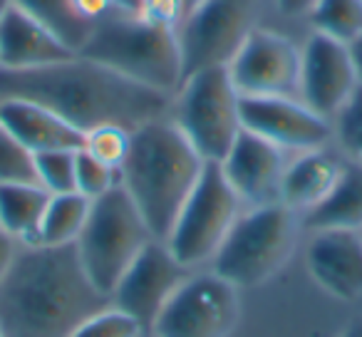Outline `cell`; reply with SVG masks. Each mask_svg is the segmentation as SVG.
I'll return each instance as SVG.
<instances>
[{
  "instance_id": "6da1fadb",
  "label": "cell",
  "mask_w": 362,
  "mask_h": 337,
  "mask_svg": "<svg viewBox=\"0 0 362 337\" xmlns=\"http://www.w3.org/2000/svg\"><path fill=\"white\" fill-rule=\"evenodd\" d=\"M21 97L47 107L87 134L102 124L139 129L171 110L166 92L151 90L85 55L33 70L0 67V100Z\"/></svg>"
},
{
  "instance_id": "7a4b0ae2",
  "label": "cell",
  "mask_w": 362,
  "mask_h": 337,
  "mask_svg": "<svg viewBox=\"0 0 362 337\" xmlns=\"http://www.w3.org/2000/svg\"><path fill=\"white\" fill-rule=\"evenodd\" d=\"M112 305L90 280L70 246H21L0 280V335L70 337L77 327Z\"/></svg>"
},
{
  "instance_id": "3957f363",
  "label": "cell",
  "mask_w": 362,
  "mask_h": 337,
  "mask_svg": "<svg viewBox=\"0 0 362 337\" xmlns=\"http://www.w3.org/2000/svg\"><path fill=\"white\" fill-rule=\"evenodd\" d=\"M204 166L206 159L174 119L161 117L132 131L129 154L122 166V187L149 223L154 238H169Z\"/></svg>"
},
{
  "instance_id": "277c9868",
  "label": "cell",
  "mask_w": 362,
  "mask_h": 337,
  "mask_svg": "<svg viewBox=\"0 0 362 337\" xmlns=\"http://www.w3.org/2000/svg\"><path fill=\"white\" fill-rule=\"evenodd\" d=\"M80 55L166 95H176L184 82L176 28L156 25L134 13L117 11L97 23Z\"/></svg>"
},
{
  "instance_id": "5b68a950",
  "label": "cell",
  "mask_w": 362,
  "mask_h": 337,
  "mask_svg": "<svg viewBox=\"0 0 362 337\" xmlns=\"http://www.w3.org/2000/svg\"><path fill=\"white\" fill-rule=\"evenodd\" d=\"M298 238L296 211L283 201L251 206L238 216L214 256V273L241 290L273 278L291 258Z\"/></svg>"
},
{
  "instance_id": "8992f818",
  "label": "cell",
  "mask_w": 362,
  "mask_h": 337,
  "mask_svg": "<svg viewBox=\"0 0 362 337\" xmlns=\"http://www.w3.org/2000/svg\"><path fill=\"white\" fill-rule=\"evenodd\" d=\"M149 241H154L149 223L119 184L92 201L87 223L77 238V253L90 280L112 297L119 278Z\"/></svg>"
},
{
  "instance_id": "52a82bcc",
  "label": "cell",
  "mask_w": 362,
  "mask_h": 337,
  "mask_svg": "<svg viewBox=\"0 0 362 337\" xmlns=\"http://www.w3.org/2000/svg\"><path fill=\"white\" fill-rule=\"evenodd\" d=\"M174 124L206 161H223L241 134V95L228 67L189 75L174 95Z\"/></svg>"
},
{
  "instance_id": "ba28073f",
  "label": "cell",
  "mask_w": 362,
  "mask_h": 337,
  "mask_svg": "<svg viewBox=\"0 0 362 337\" xmlns=\"http://www.w3.org/2000/svg\"><path fill=\"white\" fill-rule=\"evenodd\" d=\"M241 213L243 201L228 184L221 164L206 161L192 196L176 216L166 246L187 268L214 261Z\"/></svg>"
},
{
  "instance_id": "9c48e42d",
  "label": "cell",
  "mask_w": 362,
  "mask_h": 337,
  "mask_svg": "<svg viewBox=\"0 0 362 337\" xmlns=\"http://www.w3.org/2000/svg\"><path fill=\"white\" fill-rule=\"evenodd\" d=\"M261 0H204L176 28L184 80L209 67H228L258 28Z\"/></svg>"
},
{
  "instance_id": "30bf717a",
  "label": "cell",
  "mask_w": 362,
  "mask_h": 337,
  "mask_svg": "<svg viewBox=\"0 0 362 337\" xmlns=\"http://www.w3.org/2000/svg\"><path fill=\"white\" fill-rule=\"evenodd\" d=\"M241 315L238 288L218 273L189 276L151 325L154 337H228Z\"/></svg>"
},
{
  "instance_id": "8fae6325",
  "label": "cell",
  "mask_w": 362,
  "mask_h": 337,
  "mask_svg": "<svg viewBox=\"0 0 362 337\" xmlns=\"http://www.w3.org/2000/svg\"><path fill=\"white\" fill-rule=\"evenodd\" d=\"M303 47L268 28H256L228 62L241 97H300Z\"/></svg>"
},
{
  "instance_id": "7c38bea8",
  "label": "cell",
  "mask_w": 362,
  "mask_h": 337,
  "mask_svg": "<svg viewBox=\"0 0 362 337\" xmlns=\"http://www.w3.org/2000/svg\"><path fill=\"white\" fill-rule=\"evenodd\" d=\"M189 271L192 268L176 261L166 241L154 238L119 278L112 292V305L129 312L149 332L171 295L189 278Z\"/></svg>"
},
{
  "instance_id": "4fadbf2b",
  "label": "cell",
  "mask_w": 362,
  "mask_h": 337,
  "mask_svg": "<svg viewBox=\"0 0 362 337\" xmlns=\"http://www.w3.org/2000/svg\"><path fill=\"white\" fill-rule=\"evenodd\" d=\"M241 124L286 151L322 149L332 136L330 119L300 97H241Z\"/></svg>"
},
{
  "instance_id": "5bb4252c",
  "label": "cell",
  "mask_w": 362,
  "mask_h": 337,
  "mask_svg": "<svg viewBox=\"0 0 362 337\" xmlns=\"http://www.w3.org/2000/svg\"><path fill=\"white\" fill-rule=\"evenodd\" d=\"M357 85L350 45L313 30L303 45L300 100L325 119H332Z\"/></svg>"
},
{
  "instance_id": "9a60e30c",
  "label": "cell",
  "mask_w": 362,
  "mask_h": 337,
  "mask_svg": "<svg viewBox=\"0 0 362 337\" xmlns=\"http://www.w3.org/2000/svg\"><path fill=\"white\" fill-rule=\"evenodd\" d=\"M233 191L248 206L281 201V184L286 174V149L273 141L241 129L223 161H218Z\"/></svg>"
},
{
  "instance_id": "2e32d148",
  "label": "cell",
  "mask_w": 362,
  "mask_h": 337,
  "mask_svg": "<svg viewBox=\"0 0 362 337\" xmlns=\"http://www.w3.org/2000/svg\"><path fill=\"white\" fill-rule=\"evenodd\" d=\"M305 263L313 280L337 300L362 297V231L322 228L308 243Z\"/></svg>"
},
{
  "instance_id": "e0dca14e",
  "label": "cell",
  "mask_w": 362,
  "mask_h": 337,
  "mask_svg": "<svg viewBox=\"0 0 362 337\" xmlns=\"http://www.w3.org/2000/svg\"><path fill=\"white\" fill-rule=\"evenodd\" d=\"M77 55L50 28L6 0L0 8V67L33 70Z\"/></svg>"
},
{
  "instance_id": "ac0fdd59",
  "label": "cell",
  "mask_w": 362,
  "mask_h": 337,
  "mask_svg": "<svg viewBox=\"0 0 362 337\" xmlns=\"http://www.w3.org/2000/svg\"><path fill=\"white\" fill-rule=\"evenodd\" d=\"M0 124L33 154L85 146V134L77 126H72L47 107L21 97L0 100Z\"/></svg>"
},
{
  "instance_id": "d6986e66",
  "label": "cell",
  "mask_w": 362,
  "mask_h": 337,
  "mask_svg": "<svg viewBox=\"0 0 362 337\" xmlns=\"http://www.w3.org/2000/svg\"><path fill=\"white\" fill-rule=\"evenodd\" d=\"M342 166L345 164H340L325 149L300 151V156L286 166L281 184V201L296 213H308L330 196L342 174Z\"/></svg>"
},
{
  "instance_id": "ffe728a7",
  "label": "cell",
  "mask_w": 362,
  "mask_h": 337,
  "mask_svg": "<svg viewBox=\"0 0 362 337\" xmlns=\"http://www.w3.org/2000/svg\"><path fill=\"white\" fill-rule=\"evenodd\" d=\"M303 226L310 231L350 228L362 231V164L347 161L330 196L305 213Z\"/></svg>"
},
{
  "instance_id": "44dd1931",
  "label": "cell",
  "mask_w": 362,
  "mask_h": 337,
  "mask_svg": "<svg viewBox=\"0 0 362 337\" xmlns=\"http://www.w3.org/2000/svg\"><path fill=\"white\" fill-rule=\"evenodd\" d=\"M50 196L40 184H0V226L23 246H35Z\"/></svg>"
},
{
  "instance_id": "7402d4cb",
  "label": "cell",
  "mask_w": 362,
  "mask_h": 337,
  "mask_svg": "<svg viewBox=\"0 0 362 337\" xmlns=\"http://www.w3.org/2000/svg\"><path fill=\"white\" fill-rule=\"evenodd\" d=\"M92 201L80 191L52 194L42 216L35 246H70L77 243L90 216Z\"/></svg>"
},
{
  "instance_id": "603a6c76",
  "label": "cell",
  "mask_w": 362,
  "mask_h": 337,
  "mask_svg": "<svg viewBox=\"0 0 362 337\" xmlns=\"http://www.w3.org/2000/svg\"><path fill=\"white\" fill-rule=\"evenodd\" d=\"M18 8L30 13L35 20H40L45 28H50L65 45H70L75 52L87 42L92 32V23L82 20L72 8V0H11Z\"/></svg>"
},
{
  "instance_id": "cb8c5ba5",
  "label": "cell",
  "mask_w": 362,
  "mask_h": 337,
  "mask_svg": "<svg viewBox=\"0 0 362 337\" xmlns=\"http://www.w3.org/2000/svg\"><path fill=\"white\" fill-rule=\"evenodd\" d=\"M308 18L315 32L347 45L362 35V0H317Z\"/></svg>"
},
{
  "instance_id": "d4e9b609",
  "label": "cell",
  "mask_w": 362,
  "mask_h": 337,
  "mask_svg": "<svg viewBox=\"0 0 362 337\" xmlns=\"http://www.w3.org/2000/svg\"><path fill=\"white\" fill-rule=\"evenodd\" d=\"M80 149H57L35 154L37 184L50 194H67L75 189V166Z\"/></svg>"
},
{
  "instance_id": "484cf974",
  "label": "cell",
  "mask_w": 362,
  "mask_h": 337,
  "mask_svg": "<svg viewBox=\"0 0 362 337\" xmlns=\"http://www.w3.org/2000/svg\"><path fill=\"white\" fill-rule=\"evenodd\" d=\"M122 184V172L115 166L105 164L97 156H92L90 151L80 149L77 151V166H75V189L87 196L90 201L105 196L107 191H112L115 187Z\"/></svg>"
},
{
  "instance_id": "4316f807",
  "label": "cell",
  "mask_w": 362,
  "mask_h": 337,
  "mask_svg": "<svg viewBox=\"0 0 362 337\" xmlns=\"http://www.w3.org/2000/svg\"><path fill=\"white\" fill-rule=\"evenodd\" d=\"M0 184H37L35 154L0 124Z\"/></svg>"
},
{
  "instance_id": "83f0119b",
  "label": "cell",
  "mask_w": 362,
  "mask_h": 337,
  "mask_svg": "<svg viewBox=\"0 0 362 337\" xmlns=\"http://www.w3.org/2000/svg\"><path fill=\"white\" fill-rule=\"evenodd\" d=\"M129 146H132V129L119 124H102L87 131L82 149L122 172L127 154H129Z\"/></svg>"
},
{
  "instance_id": "f1b7e54d",
  "label": "cell",
  "mask_w": 362,
  "mask_h": 337,
  "mask_svg": "<svg viewBox=\"0 0 362 337\" xmlns=\"http://www.w3.org/2000/svg\"><path fill=\"white\" fill-rule=\"evenodd\" d=\"M146 327L129 312L119 310L117 305H110L85 320L70 337H144Z\"/></svg>"
},
{
  "instance_id": "f546056e",
  "label": "cell",
  "mask_w": 362,
  "mask_h": 337,
  "mask_svg": "<svg viewBox=\"0 0 362 337\" xmlns=\"http://www.w3.org/2000/svg\"><path fill=\"white\" fill-rule=\"evenodd\" d=\"M332 119H335L332 131H335L347 159L362 164V85H357V90L352 92L350 100L340 107V112Z\"/></svg>"
},
{
  "instance_id": "4dcf8cb0",
  "label": "cell",
  "mask_w": 362,
  "mask_h": 337,
  "mask_svg": "<svg viewBox=\"0 0 362 337\" xmlns=\"http://www.w3.org/2000/svg\"><path fill=\"white\" fill-rule=\"evenodd\" d=\"M139 16L156 25L179 28V23L184 20V8H181V0H144Z\"/></svg>"
},
{
  "instance_id": "1f68e13d",
  "label": "cell",
  "mask_w": 362,
  "mask_h": 337,
  "mask_svg": "<svg viewBox=\"0 0 362 337\" xmlns=\"http://www.w3.org/2000/svg\"><path fill=\"white\" fill-rule=\"evenodd\" d=\"M72 8L82 20L97 25L100 20H105L107 16H112V11H119L115 6V0H72Z\"/></svg>"
},
{
  "instance_id": "d6a6232c",
  "label": "cell",
  "mask_w": 362,
  "mask_h": 337,
  "mask_svg": "<svg viewBox=\"0 0 362 337\" xmlns=\"http://www.w3.org/2000/svg\"><path fill=\"white\" fill-rule=\"evenodd\" d=\"M21 246L23 243L18 241L16 236H11L6 228L0 226V280L8 276V271H11V266H13V261H16Z\"/></svg>"
},
{
  "instance_id": "836d02e7",
  "label": "cell",
  "mask_w": 362,
  "mask_h": 337,
  "mask_svg": "<svg viewBox=\"0 0 362 337\" xmlns=\"http://www.w3.org/2000/svg\"><path fill=\"white\" fill-rule=\"evenodd\" d=\"M278 11L288 18H300V16H310L313 8L317 6V0H276Z\"/></svg>"
},
{
  "instance_id": "e575fe53",
  "label": "cell",
  "mask_w": 362,
  "mask_h": 337,
  "mask_svg": "<svg viewBox=\"0 0 362 337\" xmlns=\"http://www.w3.org/2000/svg\"><path fill=\"white\" fill-rule=\"evenodd\" d=\"M350 55H352V65H355V72H357V82L362 85V35L350 42Z\"/></svg>"
},
{
  "instance_id": "d590c367",
  "label": "cell",
  "mask_w": 362,
  "mask_h": 337,
  "mask_svg": "<svg viewBox=\"0 0 362 337\" xmlns=\"http://www.w3.org/2000/svg\"><path fill=\"white\" fill-rule=\"evenodd\" d=\"M141 3H144V0H115V6L119 8V11L134 13V16H139L141 13Z\"/></svg>"
},
{
  "instance_id": "8d00e7d4",
  "label": "cell",
  "mask_w": 362,
  "mask_h": 337,
  "mask_svg": "<svg viewBox=\"0 0 362 337\" xmlns=\"http://www.w3.org/2000/svg\"><path fill=\"white\" fill-rule=\"evenodd\" d=\"M340 337H362V317L360 320H352L350 325L340 332Z\"/></svg>"
},
{
  "instance_id": "74e56055",
  "label": "cell",
  "mask_w": 362,
  "mask_h": 337,
  "mask_svg": "<svg viewBox=\"0 0 362 337\" xmlns=\"http://www.w3.org/2000/svg\"><path fill=\"white\" fill-rule=\"evenodd\" d=\"M199 3H204V0H181V8H184V16H187V13H192L194 8L199 6Z\"/></svg>"
},
{
  "instance_id": "f35d334b",
  "label": "cell",
  "mask_w": 362,
  "mask_h": 337,
  "mask_svg": "<svg viewBox=\"0 0 362 337\" xmlns=\"http://www.w3.org/2000/svg\"><path fill=\"white\" fill-rule=\"evenodd\" d=\"M144 337H154V335H151V332H146V335Z\"/></svg>"
},
{
  "instance_id": "ab89813d",
  "label": "cell",
  "mask_w": 362,
  "mask_h": 337,
  "mask_svg": "<svg viewBox=\"0 0 362 337\" xmlns=\"http://www.w3.org/2000/svg\"><path fill=\"white\" fill-rule=\"evenodd\" d=\"M0 337H3V335H0Z\"/></svg>"
}]
</instances>
